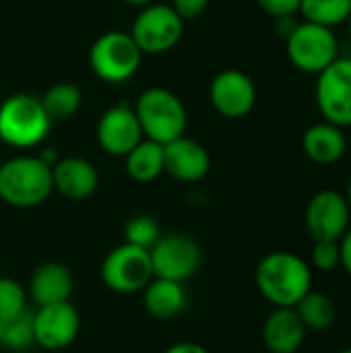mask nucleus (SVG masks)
<instances>
[{
  "mask_svg": "<svg viewBox=\"0 0 351 353\" xmlns=\"http://www.w3.org/2000/svg\"><path fill=\"white\" fill-rule=\"evenodd\" d=\"M254 281L275 308H294L312 290V267L294 252L275 250L261 259Z\"/></svg>",
  "mask_w": 351,
  "mask_h": 353,
  "instance_id": "nucleus-1",
  "label": "nucleus"
},
{
  "mask_svg": "<svg viewBox=\"0 0 351 353\" xmlns=\"http://www.w3.org/2000/svg\"><path fill=\"white\" fill-rule=\"evenodd\" d=\"M52 190V165L41 157L17 155L0 165V199L10 207H37Z\"/></svg>",
  "mask_w": 351,
  "mask_h": 353,
  "instance_id": "nucleus-2",
  "label": "nucleus"
},
{
  "mask_svg": "<svg viewBox=\"0 0 351 353\" xmlns=\"http://www.w3.org/2000/svg\"><path fill=\"white\" fill-rule=\"evenodd\" d=\"M52 124L41 99L31 93H14L0 103V139L10 147L29 149L39 145Z\"/></svg>",
  "mask_w": 351,
  "mask_h": 353,
  "instance_id": "nucleus-3",
  "label": "nucleus"
},
{
  "mask_svg": "<svg viewBox=\"0 0 351 353\" xmlns=\"http://www.w3.org/2000/svg\"><path fill=\"white\" fill-rule=\"evenodd\" d=\"M132 110L141 124L143 137L159 145H168L186 130V108L170 89H145Z\"/></svg>",
  "mask_w": 351,
  "mask_h": 353,
  "instance_id": "nucleus-4",
  "label": "nucleus"
},
{
  "mask_svg": "<svg viewBox=\"0 0 351 353\" xmlns=\"http://www.w3.org/2000/svg\"><path fill=\"white\" fill-rule=\"evenodd\" d=\"M285 46L292 64L306 74H319L339 58V41L333 29L310 21L298 23L285 37Z\"/></svg>",
  "mask_w": 351,
  "mask_h": 353,
  "instance_id": "nucleus-5",
  "label": "nucleus"
},
{
  "mask_svg": "<svg viewBox=\"0 0 351 353\" xmlns=\"http://www.w3.org/2000/svg\"><path fill=\"white\" fill-rule=\"evenodd\" d=\"M141 56L143 52L134 43L130 33L108 31L99 35L91 46L89 64L99 79L108 83H122L137 72Z\"/></svg>",
  "mask_w": 351,
  "mask_h": 353,
  "instance_id": "nucleus-6",
  "label": "nucleus"
},
{
  "mask_svg": "<svg viewBox=\"0 0 351 353\" xmlns=\"http://www.w3.org/2000/svg\"><path fill=\"white\" fill-rule=\"evenodd\" d=\"M151 254L145 248L132 244L116 246L101 263V281L114 294H137L153 279Z\"/></svg>",
  "mask_w": 351,
  "mask_h": 353,
  "instance_id": "nucleus-7",
  "label": "nucleus"
},
{
  "mask_svg": "<svg viewBox=\"0 0 351 353\" xmlns=\"http://www.w3.org/2000/svg\"><path fill=\"white\" fill-rule=\"evenodd\" d=\"M184 31V21L170 4H147L134 17L130 35L143 54H163L172 50Z\"/></svg>",
  "mask_w": 351,
  "mask_h": 353,
  "instance_id": "nucleus-8",
  "label": "nucleus"
},
{
  "mask_svg": "<svg viewBox=\"0 0 351 353\" xmlns=\"http://www.w3.org/2000/svg\"><path fill=\"white\" fill-rule=\"evenodd\" d=\"M314 97L319 112L331 124L351 126V58L333 60L317 74Z\"/></svg>",
  "mask_w": 351,
  "mask_h": 353,
  "instance_id": "nucleus-9",
  "label": "nucleus"
},
{
  "mask_svg": "<svg viewBox=\"0 0 351 353\" xmlns=\"http://www.w3.org/2000/svg\"><path fill=\"white\" fill-rule=\"evenodd\" d=\"M151 265L153 275L170 281L184 283L201 267V246L194 238L186 234H168L151 246Z\"/></svg>",
  "mask_w": 351,
  "mask_h": 353,
  "instance_id": "nucleus-10",
  "label": "nucleus"
},
{
  "mask_svg": "<svg viewBox=\"0 0 351 353\" xmlns=\"http://www.w3.org/2000/svg\"><path fill=\"white\" fill-rule=\"evenodd\" d=\"M81 331V314L68 302L37 306L33 310L35 345L48 352H60L74 343Z\"/></svg>",
  "mask_w": 351,
  "mask_h": 353,
  "instance_id": "nucleus-11",
  "label": "nucleus"
},
{
  "mask_svg": "<svg viewBox=\"0 0 351 353\" xmlns=\"http://www.w3.org/2000/svg\"><path fill=\"white\" fill-rule=\"evenodd\" d=\"M351 211L345 194L337 190H319L306 205L304 223L308 234L317 240H341L350 230Z\"/></svg>",
  "mask_w": 351,
  "mask_h": 353,
  "instance_id": "nucleus-12",
  "label": "nucleus"
},
{
  "mask_svg": "<svg viewBox=\"0 0 351 353\" xmlns=\"http://www.w3.org/2000/svg\"><path fill=\"white\" fill-rule=\"evenodd\" d=\"M209 99L221 116L244 118L257 103V87L246 72L238 68H225L213 77Z\"/></svg>",
  "mask_w": 351,
  "mask_h": 353,
  "instance_id": "nucleus-13",
  "label": "nucleus"
},
{
  "mask_svg": "<svg viewBox=\"0 0 351 353\" xmlns=\"http://www.w3.org/2000/svg\"><path fill=\"white\" fill-rule=\"evenodd\" d=\"M97 141L110 155H126L143 141V130L130 105L110 108L97 122Z\"/></svg>",
  "mask_w": 351,
  "mask_h": 353,
  "instance_id": "nucleus-14",
  "label": "nucleus"
},
{
  "mask_svg": "<svg viewBox=\"0 0 351 353\" xmlns=\"http://www.w3.org/2000/svg\"><path fill=\"white\" fill-rule=\"evenodd\" d=\"M211 170L207 149L188 137H178L163 145V172L178 182H199Z\"/></svg>",
  "mask_w": 351,
  "mask_h": 353,
  "instance_id": "nucleus-15",
  "label": "nucleus"
},
{
  "mask_svg": "<svg viewBox=\"0 0 351 353\" xmlns=\"http://www.w3.org/2000/svg\"><path fill=\"white\" fill-rule=\"evenodd\" d=\"M52 182L54 190H58L64 199L85 201L97 190L99 174L89 159L72 155L62 157L52 165Z\"/></svg>",
  "mask_w": 351,
  "mask_h": 353,
  "instance_id": "nucleus-16",
  "label": "nucleus"
},
{
  "mask_svg": "<svg viewBox=\"0 0 351 353\" xmlns=\"http://www.w3.org/2000/svg\"><path fill=\"white\" fill-rule=\"evenodd\" d=\"M27 296L29 302L37 306L68 302L74 290V279L68 267L62 263H43L39 265L27 283Z\"/></svg>",
  "mask_w": 351,
  "mask_h": 353,
  "instance_id": "nucleus-17",
  "label": "nucleus"
},
{
  "mask_svg": "<svg viewBox=\"0 0 351 353\" xmlns=\"http://www.w3.org/2000/svg\"><path fill=\"white\" fill-rule=\"evenodd\" d=\"M345 128L331 124L327 120L312 124L302 134V151L317 165H333L343 159L348 151Z\"/></svg>",
  "mask_w": 351,
  "mask_h": 353,
  "instance_id": "nucleus-18",
  "label": "nucleus"
},
{
  "mask_svg": "<svg viewBox=\"0 0 351 353\" xmlns=\"http://www.w3.org/2000/svg\"><path fill=\"white\" fill-rule=\"evenodd\" d=\"M304 339L306 327L294 308H275L263 323V343L271 353H296Z\"/></svg>",
  "mask_w": 351,
  "mask_h": 353,
  "instance_id": "nucleus-19",
  "label": "nucleus"
},
{
  "mask_svg": "<svg viewBox=\"0 0 351 353\" xmlns=\"http://www.w3.org/2000/svg\"><path fill=\"white\" fill-rule=\"evenodd\" d=\"M188 304V296L184 283L153 277L143 290V306L151 319L170 321L178 316Z\"/></svg>",
  "mask_w": 351,
  "mask_h": 353,
  "instance_id": "nucleus-20",
  "label": "nucleus"
},
{
  "mask_svg": "<svg viewBox=\"0 0 351 353\" xmlns=\"http://www.w3.org/2000/svg\"><path fill=\"white\" fill-rule=\"evenodd\" d=\"M126 174L134 182H153L163 174V145L155 141H141L126 155Z\"/></svg>",
  "mask_w": 351,
  "mask_h": 353,
  "instance_id": "nucleus-21",
  "label": "nucleus"
},
{
  "mask_svg": "<svg viewBox=\"0 0 351 353\" xmlns=\"http://www.w3.org/2000/svg\"><path fill=\"white\" fill-rule=\"evenodd\" d=\"M294 310L298 312L306 331H329L337 321L335 302L329 296L312 290L294 306Z\"/></svg>",
  "mask_w": 351,
  "mask_h": 353,
  "instance_id": "nucleus-22",
  "label": "nucleus"
},
{
  "mask_svg": "<svg viewBox=\"0 0 351 353\" xmlns=\"http://www.w3.org/2000/svg\"><path fill=\"white\" fill-rule=\"evenodd\" d=\"M39 99L48 112V116L52 118V122L72 118L79 112L81 101H83L81 89L74 83H56Z\"/></svg>",
  "mask_w": 351,
  "mask_h": 353,
  "instance_id": "nucleus-23",
  "label": "nucleus"
},
{
  "mask_svg": "<svg viewBox=\"0 0 351 353\" xmlns=\"http://www.w3.org/2000/svg\"><path fill=\"white\" fill-rule=\"evenodd\" d=\"M35 345L33 333V310H25L19 316L0 323V347L8 353L31 352Z\"/></svg>",
  "mask_w": 351,
  "mask_h": 353,
  "instance_id": "nucleus-24",
  "label": "nucleus"
},
{
  "mask_svg": "<svg viewBox=\"0 0 351 353\" xmlns=\"http://www.w3.org/2000/svg\"><path fill=\"white\" fill-rule=\"evenodd\" d=\"M304 21L319 23L325 27H337L348 21L351 12V0H300V10Z\"/></svg>",
  "mask_w": 351,
  "mask_h": 353,
  "instance_id": "nucleus-25",
  "label": "nucleus"
},
{
  "mask_svg": "<svg viewBox=\"0 0 351 353\" xmlns=\"http://www.w3.org/2000/svg\"><path fill=\"white\" fill-rule=\"evenodd\" d=\"M29 310L27 290L12 277H0V323Z\"/></svg>",
  "mask_w": 351,
  "mask_h": 353,
  "instance_id": "nucleus-26",
  "label": "nucleus"
},
{
  "mask_svg": "<svg viewBox=\"0 0 351 353\" xmlns=\"http://www.w3.org/2000/svg\"><path fill=\"white\" fill-rule=\"evenodd\" d=\"M159 236H161L159 225L149 215H132L124 223V242L126 244L151 250V246L159 240Z\"/></svg>",
  "mask_w": 351,
  "mask_h": 353,
  "instance_id": "nucleus-27",
  "label": "nucleus"
},
{
  "mask_svg": "<svg viewBox=\"0 0 351 353\" xmlns=\"http://www.w3.org/2000/svg\"><path fill=\"white\" fill-rule=\"evenodd\" d=\"M310 263L317 271L321 273H331L339 267L341 263V252H339V242L337 240H317Z\"/></svg>",
  "mask_w": 351,
  "mask_h": 353,
  "instance_id": "nucleus-28",
  "label": "nucleus"
},
{
  "mask_svg": "<svg viewBox=\"0 0 351 353\" xmlns=\"http://www.w3.org/2000/svg\"><path fill=\"white\" fill-rule=\"evenodd\" d=\"M259 6L271 17H294L300 10V0H257Z\"/></svg>",
  "mask_w": 351,
  "mask_h": 353,
  "instance_id": "nucleus-29",
  "label": "nucleus"
},
{
  "mask_svg": "<svg viewBox=\"0 0 351 353\" xmlns=\"http://www.w3.org/2000/svg\"><path fill=\"white\" fill-rule=\"evenodd\" d=\"M170 6L178 12L182 21H190V19H197L201 12H205V8L209 6V0H174Z\"/></svg>",
  "mask_w": 351,
  "mask_h": 353,
  "instance_id": "nucleus-30",
  "label": "nucleus"
},
{
  "mask_svg": "<svg viewBox=\"0 0 351 353\" xmlns=\"http://www.w3.org/2000/svg\"><path fill=\"white\" fill-rule=\"evenodd\" d=\"M339 252H341L339 267H343V271L351 277V225L350 230L343 234V238L339 240Z\"/></svg>",
  "mask_w": 351,
  "mask_h": 353,
  "instance_id": "nucleus-31",
  "label": "nucleus"
},
{
  "mask_svg": "<svg viewBox=\"0 0 351 353\" xmlns=\"http://www.w3.org/2000/svg\"><path fill=\"white\" fill-rule=\"evenodd\" d=\"M166 353H209L201 343H194V341H180V343H174L172 347H168Z\"/></svg>",
  "mask_w": 351,
  "mask_h": 353,
  "instance_id": "nucleus-32",
  "label": "nucleus"
},
{
  "mask_svg": "<svg viewBox=\"0 0 351 353\" xmlns=\"http://www.w3.org/2000/svg\"><path fill=\"white\" fill-rule=\"evenodd\" d=\"M126 4H132V6H147V4H151L153 0H124Z\"/></svg>",
  "mask_w": 351,
  "mask_h": 353,
  "instance_id": "nucleus-33",
  "label": "nucleus"
},
{
  "mask_svg": "<svg viewBox=\"0 0 351 353\" xmlns=\"http://www.w3.org/2000/svg\"><path fill=\"white\" fill-rule=\"evenodd\" d=\"M345 199H348V205H350V211H351V180H350V184H348V192H345Z\"/></svg>",
  "mask_w": 351,
  "mask_h": 353,
  "instance_id": "nucleus-34",
  "label": "nucleus"
},
{
  "mask_svg": "<svg viewBox=\"0 0 351 353\" xmlns=\"http://www.w3.org/2000/svg\"><path fill=\"white\" fill-rule=\"evenodd\" d=\"M345 25H348V31H350V35H351V12H350V17H348V21H345Z\"/></svg>",
  "mask_w": 351,
  "mask_h": 353,
  "instance_id": "nucleus-35",
  "label": "nucleus"
},
{
  "mask_svg": "<svg viewBox=\"0 0 351 353\" xmlns=\"http://www.w3.org/2000/svg\"><path fill=\"white\" fill-rule=\"evenodd\" d=\"M337 353H351V347H345V350H341V352Z\"/></svg>",
  "mask_w": 351,
  "mask_h": 353,
  "instance_id": "nucleus-36",
  "label": "nucleus"
},
{
  "mask_svg": "<svg viewBox=\"0 0 351 353\" xmlns=\"http://www.w3.org/2000/svg\"><path fill=\"white\" fill-rule=\"evenodd\" d=\"M14 353H31V352H14Z\"/></svg>",
  "mask_w": 351,
  "mask_h": 353,
  "instance_id": "nucleus-37",
  "label": "nucleus"
}]
</instances>
